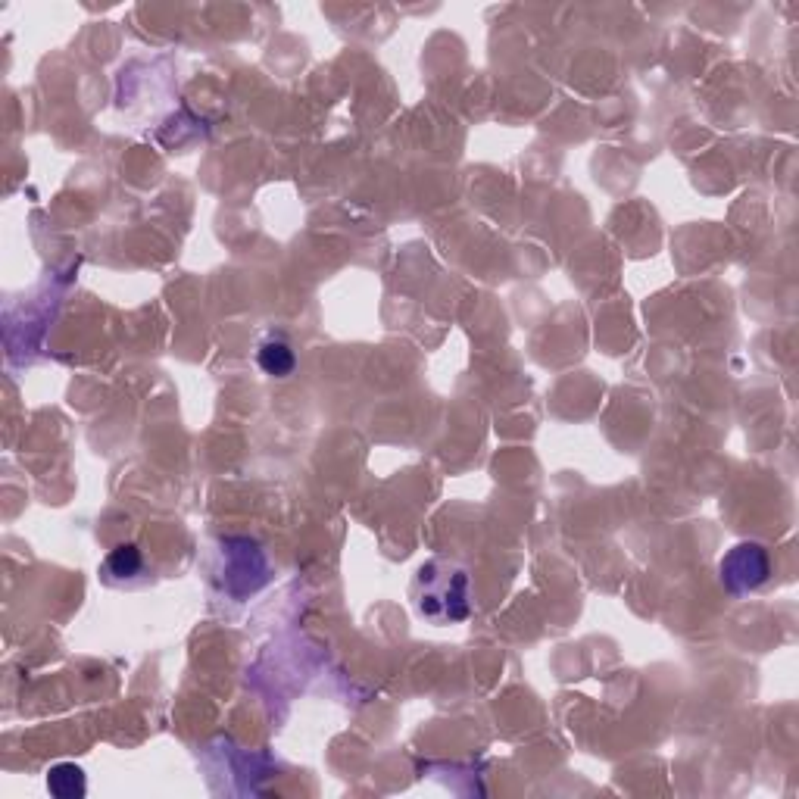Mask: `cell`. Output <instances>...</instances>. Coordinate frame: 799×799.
<instances>
[{"label":"cell","mask_w":799,"mask_h":799,"mask_svg":"<svg viewBox=\"0 0 799 799\" xmlns=\"http://www.w3.org/2000/svg\"><path fill=\"white\" fill-rule=\"evenodd\" d=\"M256 363L260 369L272 378H288L297 369V356L291 350V344L285 338H269L260 344V353H256Z\"/></svg>","instance_id":"cell-3"},{"label":"cell","mask_w":799,"mask_h":799,"mask_svg":"<svg viewBox=\"0 0 799 799\" xmlns=\"http://www.w3.org/2000/svg\"><path fill=\"white\" fill-rule=\"evenodd\" d=\"M47 790L57 799H82L88 793L85 771L75 762H60L47 771Z\"/></svg>","instance_id":"cell-4"},{"label":"cell","mask_w":799,"mask_h":799,"mask_svg":"<svg viewBox=\"0 0 799 799\" xmlns=\"http://www.w3.org/2000/svg\"><path fill=\"white\" fill-rule=\"evenodd\" d=\"M107 572L116 581H132L144 572V556L135 544H119L110 556H107Z\"/></svg>","instance_id":"cell-5"},{"label":"cell","mask_w":799,"mask_h":799,"mask_svg":"<svg viewBox=\"0 0 799 799\" xmlns=\"http://www.w3.org/2000/svg\"><path fill=\"white\" fill-rule=\"evenodd\" d=\"M771 578V559L759 544H740L721 559V581L731 594H750Z\"/></svg>","instance_id":"cell-2"},{"label":"cell","mask_w":799,"mask_h":799,"mask_svg":"<svg viewBox=\"0 0 799 799\" xmlns=\"http://www.w3.org/2000/svg\"><path fill=\"white\" fill-rule=\"evenodd\" d=\"M416 609L434 625H456L472 615V584L469 572L456 562L431 559L416 575Z\"/></svg>","instance_id":"cell-1"}]
</instances>
